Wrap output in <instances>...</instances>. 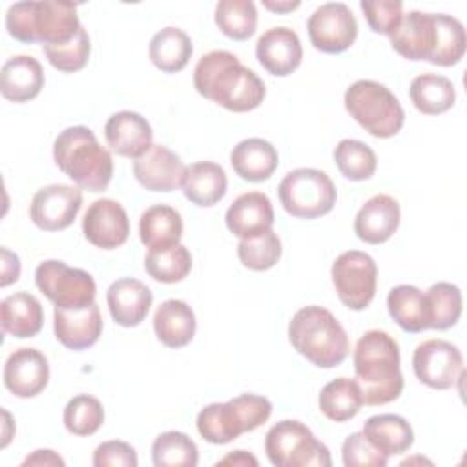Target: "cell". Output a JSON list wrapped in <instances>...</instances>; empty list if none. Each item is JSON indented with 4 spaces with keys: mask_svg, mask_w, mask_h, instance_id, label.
Listing matches in <instances>:
<instances>
[{
    "mask_svg": "<svg viewBox=\"0 0 467 467\" xmlns=\"http://www.w3.org/2000/svg\"><path fill=\"white\" fill-rule=\"evenodd\" d=\"M193 86L199 95L234 113L255 109L266 95L265 82L224 49H213L199 58Z\"/></svg>",
    "mask_w": 467,
    "mask_h": 467,
    "instance_id": "6da1fadb",
    "label": "cell"
},
{
    "mask_svg": "<svg viewBox=\"0 0 467 467\" xmlns=\"http://www.w3.org/2000/svg\"><path fill=\"white\" fill-rule=\"evenodd\" d=\"M354 372L365 405H385L403 392L398 341L385 330L365 332L354 348Z\"/></svg>",
    "mask_w": 467,
    "mask_h": 467,
    "instance_id": "7a4b0ae2",
    "label": "cell"
},
{
    "mask_svg": "<svg viewBox=\"0 0 467 467\" xmlns=\"http://www.w3.org/2000/svg\"><path fill=\"white\" fill-rule=\"evenodd\" d=\"M53 161L78 188L104 192L113 177L111 153L86 126H69L53 142Z\"/></svg>",
    "mask_w": 467,
    "mask_h": 467,
    "instance_id": "3957f363",
    "label": "cell"
},
{
    "mask_svg": "<svg viewBox=\"0 0 467 467\" xmlns=\"http://www.w3.org/2000/svg\"><path fill=\"white\" fill-rule=\"evenodd\" d=\"M288 339L303 358L319 368L341 365L350 352L341 323L330 310L317 305L303 306L292 316Z\"/></svg>",
    "mask_w": 467,
    "mask_h": 467,
    "instance_id": "277c9868",
    "label": "cell"
},
{
    "mask_svg": "<svg viewBox=\"0 0 467 467\" xmlns=\"http://www.w3.org/2000/svg\"><path fill=\"white\" fill-rule=\"evenodd\" d=\"M80 27L77 5L71 2H16L5 13L7 33L24 44L38 42L47 46L67 42Z\"/></svg>",
    "mask_w": 467,
    "mask_h": 467,
    "instance_id": "5b68a950",
    "label": "cell"
},
{
    "mask_svg": "<svg viewBox=\"0 0 467 467\" xmlns=\"http://www.w3.org/2000/svg\"><path fill=\"white\" fill-rule=\"evenodd\" d=\"M348 115L372 137L390 139L400 133L405 111L398 97L376 80H356L343 97Z\"/></svg>",
    "mask_w": 467,
    "mask_h": 467,
    "instance_id": "8992f818",
    "label": "cell"
},
{
    "mask_svg": "<svg viewBox=\"0 0 467 467\" xmlns=\"http://www.w3.org/2000/svg\"><path fill=\"white\" fill-rule=\"evenodd\" d=\"M265 452L275 467H330L332 458L325 443L297 420H281L265 436Z\"/></svg>",
    "mask_w": 467,
    "mask_h": 467,
    "instance_id": "52a82bcc",
    "label": "cell"
},
{
    "mask_svg": "<svg viewBox=\"0 0 467 467\" xmlns=\"http://www.w3.org/2000/svg\"><path fill=\"white\" fill-rule=\"evenodd\" d=\"M281 206L297 219H317L332 212L337 192L332 179L316 168L288 171L277 188Z\"/></svg>",
    "mask_w": 467,
    "mask_h": 467,
    "instance_id": "ba28073f",
    "label": "cell"
},
{
    "mask_svg": "<svg viewBox=\"0 0 467 467\" xmlns=\"http://www.w3.org/2000/svg\"><path fill=\"white\" fill-rule=\"evenodd\" d=\"M36 288L58 308H84L95 303L97 285L89 272L64 261L47 259L35 270Z\"/></svg>",
    "mask_w": 467,
    "mask_h": 467,
    "instance_id": "9c48e42d",
    "label": "cell"
},
{
    "mask_svg": "<svg viewBox=\"0 0 467 467\" xmlns=\"http://www.w3.org/2000/svg\"><path fill=\"white\" fill-rule=\"evenodd\" d=\"M332 283L339 301L350 310H365L378 286L376 261L359 250H348L336 257L332 263Z\"/></svg>",
    "mask_w": 467,
    "mask_h": 467,
    "instance_id": "30bf717a",
    "label": "cell"
},
{
    "mask_svg": "<svg viewBox=\"0 0 467 467\" xmlns=\"http://www.w3.org/2000/svg\"><path fill=\"white\" fill-rule=\"evenodd\" d=\"M310 44L321 53H343L358 36V22L350 7L343 2L319 5L306 22Z\"/></svg>",
    "mask_w": 467,
    "mask_h": 467,
    "instance_id": "8fae6325",
    "label": "cell"
},
{
    "mask_svg": "<svg viewBox=\"0 0 467 467\" xmlns=\"http://www.w3.org/2000/svg\"><path fill=\"white\" fill-rule=\"evenodd\" d=\"M416 378L434 390H447L456 385L463 372V358L456 345L445 339H427L412 354Z\"/></svg>",
    "mask_w": 467,
    "mask_h": 467,
    "instance_id": "7c38bea8",
    "label": "cell"
},
{
    "mask_svg": "<svg viewBox=\"0 0 467 467\" xmlns=\"http://www.w3.org/2000/svg\"><path fill=\"white\" fill-rule=\"evenodd\" d=\"M82 206V192L69 184L40 188L29 204V217L40 230L58 232L73 224Z\"/></svg>",
    "mask_w": 467,
    "mask_h": 467,
    "instance_id": "4fadbf2b",
    "label": "cell"
},
{
    "mask_svg": "<svg viewBox=\"0 0 467 467\" xmlns=\"http://www.w3.org/2000/svg\"><path fill=\"white\" fill-rule=\"evenodd\" d=\"M82 234L97 248H119L130 235L128 213L122 204L113 199H97L84 213Z\"/></svg>",
    "mask_w": 467,
    "mask_h": 467,
    "instance_id": "5bb4252c",
    "label": "cell"
},
{
    "mask_svg": "<svg viewBox=\"0 0 467 467\" xmlns=\"http://www.w3.org/2000/svg\"><path fill=\"white\" fill-rule=\"evenodd\" d=\"M389 38L392 49L403 58L431 62L438 44V13H405Z\"/></svg>",
    "mask_w": 467,
    "mask_h": 467,
    "instance_id": "9a60e30c",
    "label": "cell"
},
{
    "mask_svg": "<svg viewBox=\"0 0 467 467\" xmlns=\"http://www.w3.org/2000/svg\"><path fill=\"white\" fill-rule=\"evenodd\" d=\"M49 383L47 358L31 347L16 348L4 365V387L16 398H35Z\"/></svg>",
    "mask_w": 467,
    "mask_h": 467,
    "instance_id": "2e32d148",
    "label": "cell"
},
{
    "mask_svg": "<svg viewBox=\"0 0 467 467\" xmlns=\"http://www.w3.org/2000/svg\"><path fill=\"white\" fill-rule=\"evenodd\" d=\"M186 166L181 157L166 146L153 144L146 153L133 161L137 182L150 192H173L181 186Z\"/></svg>",
    "mask_w": 467,
    "mask_h": 467,
    "instance_id": "e0dca14e",
    "label": "cell"
},
{
    "mask_svg": "<svg viewBox=\"0 0 467 467\" xmlns=\"http://www.w3.org/2000/svg\"><path fill=\"white\" fill-rule=\"evenodd\" d=\"M255 57L270 75L286 77L299 67L303 46L294 29L285 26L270 27L257 38Z\"/></svg>",
    "mask_w": 467,
    "mask_h": 467,
    "instance_id": "ac0fdd59",
    "label": "cell"
},
{
    "mask_svg": "<svg viewBox=\"0 0 467 467\" xmlns=\"http://www.w3.org/2000/svg\"><path fill=\"white\" fill-rule=\"evenodd\" d=\"M104 137L111 151L120 157L139 159L153 146V130L137 111H117L104 126Z\"/></svg>",
    "mask_w": 467,
    "mask_h": 467,
    "instance_id": "d6986e66",
    "label": "cell"
},
{
    "mask_svg": "<svg viewBox=\"0 0 467 467\" xmlns=\"http://www.w3.org/2000/svg\"><path fill=\"white\" fill-rule=\"evenodd\" d=\"M55 337L69 350L93 347L102 334V316L97 303L84 308H58L53 312Z\"/></svg>",
    "mask_w": 467,
    "mask_h": 467,
    "instance_id": "ffe728a7",
    "label": "cell"
},
{
    "mask_svg": "<svg viewBox=\"0 0 467 467\" xmlns=\"http://www.w3.org/2000/svg\"><path fill=\"white\" fill-rule=\"evenodd\" d=\"M108 310L120 327H137L144 321L153 303L151 290L139 279L120 277L113 281L106 292Z\"/></svg>",
    "mask_w": 467,
    "mask_h": 467,
    "instance_id": "44dd1931",
    "label": "cell"
},
{
    "mask_svg": "<svg viewBox=\"0 0 467 467\" xmlns=\"http://www.w3.org/2000/svg\"><path fill=\"white\" fill-rule=\"evenodd\" d=\"M400 204L394 197L378 193L370 197L356 213L354 234L368 244L389 241L400 226Z\"/></svg>",
    "mask_w": 467,
    "mask_h": 467,
    "instance_id": "7402d4cb",
    "label": "cell"
},
{
    "mask_svg": "<svg viewBox=\"0 0 467 467\" xmlns=\"http://www.w3.org/2000/svg\"><path fill=\"white\" fill-rule=\"evenodd\" d=\"M224 221L235 237H255L272 230L274 208L263 192H246L228 206Z\"/></svg>",
    "mask_w": 467,
    "mask_h": 467,
    "instance_id": "603a6c76",
    "label": "cell"
},
{
    "mask_svg": "<svg viewBox=\"0 0 467 467\" xmlns=\"http://www.w3.org/2000/svg\"><path fill=\"white\" fill-rule=\"evenodd\" d=\"M44 88L42 64L31 55L11 57L0 71V93L9 102H29Z\"/></svg>",
    "mask_w": 467,
    "mask_h": 467,
    "instance_id": "cb8c5ba5",
    "label": "cell"
},
{
    "mask_svg": "<svg viewBox=\"0 0 467 467\" xmlns=\"http://www.w3.org/2000/svg\"><path fill=\"white\" fill-rule=\"evenodd\" d=\"M181 188L192 204L210 208L226 195L228 179L223 166L217 162L199 161L186 166Z\"/></svg>",
    "mask_w": 467,
    "mask_h": 467,
    "instance_id": "d4e9b609",
    "label": "cell"
},
{
    "mask_svg": "<svg viewBox=\"0 0 467 467\" xmlns=\"http://www.w3.org/2000/svg\"><path fill=\"white\" fill-rule=\"evenodd\" d=\"M153 330L164 347L182 348L195 336V314L188 303L181 299H166L153 314Z\"/></svg>",
    "mask_w": 467,
    "mask_h": 467,
    "instance_id": "484cf974",
    "label": "cell"
},
{
    "mask_svg": "<svg viewBox=\"0 0 467 467\" xmlns=\"http://www.w3.org/2000/svg\"><path fill=\"white\" fill-rule=\"evenodd\" d=\"M230 164L243 181L261 182L274 175L279 164V155L268 140L250 137L234 146Z\"/></svg>",
    "mask_w": 467,
    "mask_h": 467,
    "instance_id": "4316f807",
    "label": "cell"
},
{
    "mask_svg": "<svg viewBox=\"0 0 467 467\" xmlns=\"http://www.w3.org/2000/svg\"><path fill=\"white\" fill-rule=\"evenodd\" d=\"M2 330L13 337H33L42 330L44 308L29 292H15L0 303Z\"/></svg>",
    "mask_w": 467,
    "mask_h": 467,
    "instance_id": "83f0119b",
    "label": "cell"
},
{
    "mask_svg": "<svg viewBox=\"0 0 467 467\" xmlns=\"http://www.w3.org/2000/svg\"><path fill=\"white\" fill-rule=\"evenodd\" d=\"M361 432L387 458L407 452L414 443V431L410 423L398 414L370 416L363 423Z\"/></svg>",
    "mask_w": 467,
    "mask_h": 467,
    "instance_id": "f1b7e54d",
    "label": "cell"
},
{
    "mask_svg": "<svg viewBox=\"0 0 467 467\" xmlns=\"http://www.w3.org/2000/svg\"><path fill=\"white\" fill-rule=\"evenodd\" d=\"M182 228L181 213L168 204H153L146 208L139 219V237L150 250L179 244Z\"/></svg>",
    "mask_w": 467,
    "mask_h": 467,
    "instance_id": "f546056e",
    "label": "cell"
},
{
    "mask_svg": "<svg viewBox=\"0 0 467 467\" xmlns=\"http://www.w3.org/2000/svg\"><path fill=\"white\" fill-rule=\"evenodd\" d=\"M150 60L162 73H177L186 67L192 58V38L179 27L168 26L157 31L150 40Z\"/></svg>",
    "mask_w": 467,
    "mask_h": 467,
    "instance_id": "4dcf8cb0",
    "label": "cell"
},
{
    "mask_svg": "<svg viewBox=\"0 0 467 467\" xmlns=\"http://www.w3.org/2000/svg\"><path fill=\"white\" fill-rule=\"evenodd\" d=\"M414 108L423 115H440L456 102V89L451 78L438 73H421L412 78L409 88Z\"/></svg>",
    "mask_w": 467,
    "mask_h": 467,
    "instance_id": "1f68e13d",
    "label": "cell"
},
{
    "mask_svg": "<svg viewBox=\"0 0 467 467\" xmlns=\"http://www.w3.org/2000/svg\"><path fill=\"white\" fill-rule=\"evenodd\" d=\"M387 308L400 328L418 334L429 328L425 294L412 285H398L387 296Z\"/></svg>",
    "mask_w": 467,
    "mask_h": 467,
    "instance_id": "d6a6232c",
    "label": "cell"
},
{
    "mask_svg": "<svg viewBox=\"0 0 467 467\" xmlns=\"http://www.w3.org/2000/svg\"><path fill=\"white\" fill-rule=\"evenodd\" d=\"M319 410L336 423H343L352 420L361 405L363 396L356 379L350 378H336L328 381L319 392Z\"/></svg>",
    "mask_w": 467,
    "mask_h": 467,
    "instance_id": "836d02e7",
    "label": "cell"
},
{
    "mask_svg": "<svg viewBox=\"0 0 467 467\" xmlns=\"http://www.w3.org/2000/svg\"><path fill=\"white\" fill-rule=\"evenodd\" d=\"M429 328L447 330L454 327L462 316V292L456 285L440 281L425 292Z\"/></svg>",
    "mask_w": 467,
    "mask_h": 467,
    "instance_id": "e575fe53",
    "label": "cell"
},
{
    "mask_svg": "<svg viewBox=\"0 0 467 467\" xmlns=\"http://www.w3.org/2000/svg\"><path fill=\"white\" fill-rule=\"evenodd\" d=\"M144 270L159 283H179L186 279L192 270V254L181 243L170 248L148 250L144 257Z\"/></svg>",
    "mask_w": 467,
    "mask_h": 467,
    "instance_id": "d590c367",
    "label": "cell"
},
{
    "mask_svg": "<svg viewBox=\"0 0 467 467\" xmlns=\"http://www.w3.org/2000/svg\"><path fill=\"white\" fill-rule=\"evenodd\" d=\"M215 24L232 40H246L257 29V9L252 0H221L215 5Z\"/></svg>",
    "mask_w": 467,
    "mask_h": 467,
    "instance_id": "8d00e7d4",
    "label": "cell"
},
{
    "mask_svg": "<svg viewBox=\"0 0 467 467\" xmlns=\"http://www.w3.org/2000/svg\"><path fill=\"white\" fill-rule=\"evenodd\" d=\"M151 460L155 467H195L199 463V451L184 432L166 431L153 440Z\"/></svg>",
    "mask_w": 467,
    "mask_h": 467,
    "instance_id": "74e56055",
    "label": "cell"
},
{
    "mask_svg": "<svg viewBox=\"0 0 467 467\" xmlns=\"http://www.w3.org/2000/svg\"><path fill=\"white\" fill-rule=\"evenodd\" d=\"M334 162L348 181H367L376 173L378 157L370 146L356 139H343L334 150Z\"/></svg>",
    "mask_w": 467,
    "mask_h": 467,
    "instance_id": "f35d334b",
    "label": "cell"
},
{
    "mask_svg": "<svg viewBox=\"0 0 467 467\" xmlns=\"http://www.w3.org/2000/svg\"><path fill=\"white\" fill-rule=\"evenodd\" d=\"M197 431L208 443L224 445L239 438L243 432L237 427L232 407L224 403H210L197 414Z\"/></svg>",
    "mask_w": 467,
    "mask_h": 467,
    "instance_id": "ab89813d",
    "label": "cell"
},
{
    "mask_svg": "<svg viewBox=\"0 0 467 467\" xmlns=\"http://www.w3.org/2000/svg\"><path fill=\"white\" fill-rule=\"evenodd\" d=\"M467 35L463 24L445 13H438V44L431 58V64L440 67H451L458 64L465 55Z\"/></svg>",
    "mask_w": 467,
    "mask_h": 467,
    "instance_id": "60d3db41",
    "label": "cell"
},
{
    "mask_svg": "<svg viewBox=\"0 0 467 467\" xmlns=\"http://www.w3.org/2000/svg\"><path fill=\"white\" fill-rule=\"evenodd\" d=\"M64 427L75 436H91L104 423L102 403L89 394L73 396L64 407Z\"/></svg>",
    "mask_w": 467,
    "mask_h": 467,
    "instance_id": "b9f144b4",
    "label": "cell"
},
{
    "mask_svg": "<svg viewBox=\"0 0 467 467\" xmlns=\"http://www.w3.org/2000/svg\"><path fill=\"white\" fill-rule=\"evenodd\" d=\"M237 257L241 265L248 270H268L281 257V239L274 230H268L255 237L241 239L237 244Z\"/></svg>",
    "mask_w": 467,
    "mask_h": 467,
    "instance_id": "7bdbcfd3",
    "label": "cell"
},
{
    "mask_svg": "<svg viewBox=\"0 0 467 467\" xmlns=\"http://www.w3.org/2000/svg\"><path fill=\"white\" fill-rule=\"evenodd\" d=\"M42 49L46 53L47 62L55 69L62 73H75L88 64L89 53H91V40L88 31L80 27L78 33L67 42L47 44V46H42Z\"/></svg>",
    "mask_w": 467,
    "mask_h": 467,
    "instance_id": "ee69618b",
    "label": "cell"
},
{
    "mask_svg": "<svg viewBox=\"0 0 467 467\" xmlns=\"http://www.w3.org/2000/svg\"><path fill=\"white\" fill-rule=\"evenodd\" d=\"M241 432H250L266 423L272 414V403L259 394H241L228 400Z\"/></svg>",
    "mask_w": 467,
    "mask_h": 467,
    "instance_id": "f6af8a7d",
    "label": "cell"
},
{
    "mask_svg": "<svg viewBox=\"0 0 467 467\" xmlns=\"http://www.w3.org/2000/svg\"><path fill=\"white\" fill-rule=\"evenodd\" d=\"M359 7L365 13L370 29L374 33H381L387 36H390L396 31L403 16V4L400 0H363Z\"/></svg>",
    "mask_w": 467,
    "mask_h": 467,
    "instance_id": "bcb514c9",
    "label": "cell"
},
{
    "mask_svg": "<svg viewBox=\"0 0 467 467\" xmlns=\"http://www.w3.org/2000/svg\"><path fill=\"white\" fill-rule=\"evenodd\" d=\"M341 458L345 467H385L387 456H383L363 432H352L341 445Z\"/></svg>",
    "mask_w": 467,
    "mask_h": 467,
    "instance_id": "7dc6e473",
    "label": "cell"
},
{
    "mask_svg": "<svg viewBox=\"0 0 467 467\" xmlns=\"http://www.w3.org/2000/svg\"><path fill=\"white\" fill-rule=\"evenodd\" d=\"M91 463L95 467H137V452L135 449L120 440L102 441L95 452Z\"/></svg>",
    "mask_w": 467,
    "mask_h": 467,
    "instance_id": "c3c4849f",
    "label": "cell"
},
{
    "mask_svg": "<svg viewBox=\"0 0 467 467\" xmlns=\"http://www.w3.org/2000/svg\"><path fill=\"white\" fill-rule=\"evenodd\" d=\"M2 268H0V286H7L11 283H16L20 277V259L16 254L9 252L5 246H2Z\"/></svg>",
    "mask_w": 467,
    "mask_h": 467,
    "instance_id": "681fc988",
    "label": "cell"
},
{
    "mask_svg": "<svg viewBox=\"0 0 467 467\" xmlns=\"http://www.w3.org/2000/svg\"><path fill=\"white\" fill-rule=\"evenodd\" d=\"M22 465L24 467H27V465H38V467L40 465H46V467L57 465V467H64L66 462L55 451H51V449H36L29 456L24 458Z\"/></svg>",
    "mask_w": 467,
    "mask_h": 467,
    "instance_id": "f907efd6",
    "label": "cell"
},
{
    "mask_svg": "<svg viewBox=\"0 0 467 467\" xmlns=\"http://www.w3.org/2000/svg\"><path fill=\"white\" fill-rule=\"evenodd\" d=\"M217 465H235V467H257L259 462L255 456H252L246 451H232L224 458L217 462Z\"/></svg>",
    "mask_w": 467,
    "mask_h": 467,
    "instance_id": "816d5d0a",
    "label": "cell"
},
{
    "mask_svg": "<svg viewBox=\"0 0 467 467\" xmlns=\"http://www.w3.org/2000/svg\"><path fill=\"white\" fill-rule=\"evenodd\" d=\"M263 5L274 13H290L294 9H297L301 4L296 0V2H263Z\"/></svg>",
    "mask_w": 467,
    "mask_h": 467,
    "instance_id": "f5cc1de1",
    "label": "cell"
},
{
    "mask_svg": "<svg viewBox=\"0 0 467 467\" xmlns=\"http://www.w3.org/2000/svg\"><path fill=\"white\" fill-rule=\"evenodd\" d=\"M2 414L5 416V427H4V441H2V449H4V447H7V443H9V440H11V434L7 432V427L11 425V416H9V412H7L5 409L2 410Z\"/></svg>",
    "mask_w": 467,
    "mask_h": 467,
    "instance_id": "db71d44e",
    "label": "cell"
}]
</instances>
